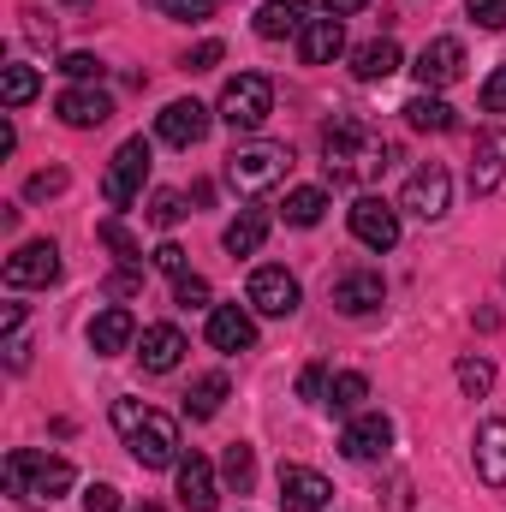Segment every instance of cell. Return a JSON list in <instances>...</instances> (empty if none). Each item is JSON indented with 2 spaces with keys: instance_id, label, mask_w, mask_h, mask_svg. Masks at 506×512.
Instances as JSON below:
<instances>
[{
  "instance_id": "1",
  "label": "cell",
  "mask_w": 506,
  "mask_h": 512,
  "mask_svg": "<svg viewBox=\"0 0 506 512\" xmlns=\"http://www.w3.org/2000/svg\"><path fill=\"white\" fill-rule=\"evenodd\" d=\"M114 429H120V441L131 447V459H137L143 471H167V465L185 459L179 423H173L167 411L143 405V399H114Z\"/></svg>"
},
{
  "instance_id": "2",
  "label": "cell",
  "mask_w": 506,
  "mask_h": 512,
  "mask_svg": "<svg viewBox=\"0 0 506 512\" xmlns=\"http://www.w3.org/2000/svg\"><path fill=\"white\" fill-rule=\"evenodd\" d=\"M387 155H393V149H387L381 131L364 126V120H334V126L322 131V167H328L334 185H370V179H381Z\"/></svg>"
},
{
  "instance_id": "3",
  "label": "cell",
  "mask_w": 506,
  "mask_h": 512,
  "mask_svg": "<svg viewBox=\"0 0 506 512\" xmlns=\"http://www.w3.org/2000/svg\"><path fill=\"white\" fill-rule=\"evenodd\" d=\"M286 173H292V149H286V143H239V149L227 155V185L245 191V197L274 191Z\"/></svg>"
},
{
  "instance_id": "4",
  "label": "cell",
  "mask_w": 506,
  "mask_h": 512,
  "mask_svg": "<svg viewBox=\"0 0 506 512\" xmlns=\"http://www.w3.org/2000/svg\"><path fill=\"white\" fill-rule=\"evenodd\" d=\"M215 114H221L233 131H262V120L274 114V84H268L262 72H239V78H227Z\"/></svg>"
},
{
  "instance_id": "5",
  "label": "cell",
  "mask_w": 506,
  "mask_h": 512,
  "mask_svg": "<svg viewBox=\"0 0 506 512\" xmlns=\"http://www.w3.org/2000/svg\"><path fill=\"white\" fill-rule=\"evenodd\" d=\"M143 179H149V143H143V137H126V143L114 149L108 173H102V197H108V209L137 203V197H143Z\"/></svg>"
},
{
  "instance_id": "6",
  "label": "cell",
  "mask_w": 506,
  "mask_h": 512,
  "mask_svg": "<svg viewBox=\"0 0 506 512\" xmlns=\"http://www.w3.org/2000/svg\"><path fill=\"white\" fill-rule=\"evenodd\" d=\"M399 209L417 215V221H441V215L453 209V179H447V167H441V161L411 167V179H405V191H399Z\"/></svg>"
},
{
  "instance_id": "7",
  "label": "cell",
  "mask_w": 506,
  "mask_h": 512,
  "mask_svg": "<svg viewBox=\"0 0 506 512\" xmlns=\"http://www.w3.org/2000/svg\"><path fill=\"white\" fill-rule=\"evenodd\" d=\"M298 274H286L280 262H262L251 274V286H245V304H251L256 316H292L298 310Z\"/></svg>"
},
{
  "instance_id": "8",
  "label": "cell",
  "mask_w": 506,
  "mask_h": 512,
  "mask_svg": "<svg viewBox=\"0 0 506 512\" xmlns=\"http://www.w3.org/2000/svg\"><path fill=\"white\" fill-rule=\"evenodd\" d=\"M411 78H417L423 90H447V84H459V78H465V42H459V36H435V42H423Z\"/></svg>"
},
{
  "instance_id": "9",
  "label": "cell",
  "mask_w": 506,
  "mask_h": 512,
  "mask_svg": "<svg viewBox=\"0 0 506 512\" xmlns=\"http://www.w3.org/2000/svg\"><path fill=\"white\" fill-rule=\"evenodd\" d=\"M346 221H352V239L370 245V251H393V245H399V209L381 203V197H358V203L346 209Z\"/></svg>"
},
{
  "instance_id": "10",
  "label": "cell",
  "mask_w": 506,
  "mask_h": 512,
  "mask_svg": "<svg viewBox=\"0 0 506 512\" xmlns=\"http://www.w3.org/2000/svg\"><path fill=\"white\" fill-rule=\"evenodd\" d=\"M54 114H60V126H72V131H96L114 120V96L96 90V84H72V90L54 96Z\"/></svg>"
},
{
  "instance_id": "11",
  "label": "cell",
  "mask_w": 506,
  "mask_h": 512,
  "mask_svg": "<svg viewBox=\"0 0 506 512\" xmlns=\"http://www.w3.org/2000/svg\"><path fill=\"white\" fill-rule=\"evenodd\" d=\"M6 286H48V280H60V245L54 239H30V245H18V251L6 256Z\"/></svg>"
},
{
  "instance_id": "12",
  "label": "cell",
  "mask_w": 506,
  "mask_h": 512,
  "mask_svg": "<svg viewBox=\"0 0 506 512\" xmlns=\"http://www.w3.org/2000/svg\"><path fill=\"white\" fill-rule=\"evenodd\" d=\"M209 108L203 102H167L161 114H155V137L161 143H173V149H197L203 137H209Z\"/></svg>"
},
{
  "instance_id": "13",
  "label": "cell",
  "mask_w": 506,
  "mask_h": 512,
  "mask_svg": "<svg viewBox=\"0 0 506 512\" xmlns=\"http://www.w3.org/2000/svg\"><path fill=\"white\" fill-rule=\"evenodd\" d=\"M381 298H387V280L376 268H352V274L334 280V310L340 316H370V310H381Z\"/></svg>"
},
{
  "instance_id": "14",
  "label": "cell",
  "mask_w": 506,
  "mask_h": 512,
  "mask_svg": "<svg viewBox=\"0 0 506 512\" xmlns=\"http://www.w3.org/2000/svg\"><path fill=\"white\" fill-rule=\"evenodd\" d=\"M328 477L310 471V465H280V507L286 512H322L328 507Z\"/></svg>"
},
{
  "instance_id": "15",
  "label": "cell",
  "mask_w": 506,
  "mask_h": 512,
  "mask_svg": "<svg viewBox=\"0 0 506 512\" xmlns=\"http://www.w3.org/2000/svg\"><path fill=\"white\" fill-rule=\"evenodd\" d=\"M387 447H393V423L381 411H358L346 423V435H340V453L346 459H387Z\"/></svg>"
},
{
  "instance_id": "16",
  "label": "cell",
  "mask_w": 506,
  "mask_h": 512,
  "mask_svg": "<svg viewBox=\"0 0 506 512\" xmlns=\"http://www.w3.org/2000/svg\"><path fill=\"white\" fill-rule=\"evenodd\" d=\"M179 507H185V512H215V507H221L215 465H209L203 453H185V459H179Z\"/></svg>"
},
{
  "instance_id": "17",
  "label": "cell",
  "mask_w": 506,
  "mask_h": 512,
  "mask_svg": "<svg viewBox=\"0 0 506 512\" xmlns=\"http://www.w3.org/2000/svg\"><path fill=\"white\" fill-rule=\"evenodd\" d=\"M209 346L215 352H251L256 346V322L245 304H215L209 310Z\"/></svg>"
},
{
  "instance_id": "18",
  "label": "cell",
  "mask_w": 506,
  "mask_h": 512,
  "mask_svg": "<svg viewBox=\"0 0 506 512\" xmlns=\"http://www.w3.org/2000/svg\"><path fill=\"white\" fill-rule=\"evenodd\" d=\"M506 179V126L477 131V155H471V191L489 197L495 185Z\"/></svg>"
},
{
  "instance_id": "19",
  "label": "cell",
  "mask_w": 506,
  "mask_h": 512,
  "mask_svg": "<svg viewBox=\"0 0 506 512\" xmlns=\"http://www.w3.org/2000/svg\"><path fill=\"white\" fill-rule=\"evenodd\" d=\"M191 346H185V334L173 328V322H155V328H143V340H137V358H143V370L149 376H167V370H179V358H185Z\"/></svg>"
},
{
  "instance_id": "20",
  "label": "cell",
  "mask_w": 506,
  "mask_h": 512,
  "mask_svg": "<svg viewBox=\"0 0 506 512\" xmlns=\"http://www.w3.org/2000/svg\"><path fill=\"white\" fill-rule=\"evenodd\" d=\"M304 24H310V0H262V12H256V36L262 42L304 36Z\"/></svg>"
},
{
  "instance_id": "21",
  "label": "cell",
  "mask_w": 506,
  "mask_h": 512,
  "mask_svg": "<svg viewBox=\"0 0 506 512\" xmlns=\"http://www.w3.org/2000/svg\"><path fill=\"white\" fill-rule=\"evenodd\" d=\"M340 48H346V24H340L334 12H328V18H310L304 36H298V60H304V66H328Z\"/></svg>"
},
{
  "instance_id": "22",
  "label": "cell",
  "mask_w": 506,
  "mask_h": 512,
  "mask_svg": "<svg viewBox=\"0 0 506 512\" xmlns=\"http://www.w3.org/2000/svg\"><path fill=\"white\" fill-rule=\"evenodd\" d=\"M131 340H137V316H131L126 304H108L96 322H90V346L102 352V358H114V352H126Z\"/></svg>"
},
{
  "instance_id": "23",
  "label": "cell",
  "mask_w": 506,
  "mask_h": 512,
  "mask_svg": "<svg viewBox=\"0 0 506 512\" xmlns=\"http://www.w3.org/2000/svg\"><path fill=\"white\" fill-rule=\"evenodd\" d=\"M477 477L489 489H506V417H489L477 429Z\"/></svg>"
},
{
  "instance_id": "24",
  "label": "cell",
  "mask_w": 506,
  "mask_h": 512,
  "mask_svg": "<svg viewBox=\"0 0 506 512\" xmlns=\"http://www.w3.org/2000/svg\"><path fill=\"white\" fill-rule=\"evenodd\" d=\"M399 66H405V54H399V42H393V36H376V42L352 48V72H358L364 84H381V78H393Z\"/></svg>"
},
{
  "instance_id": "25",
  "label": "cell",
  "mask_w": 506,
  "mask_h": 512,
  "mask_svg": "<svg viewBox=\"0 0 506 512\" xmlns=\"http://www.w3.org/2000/svg\"><path fill=\"white\" fill-rule=\"evenodd\" d=\"M262 239H268V209H239V221L221 233V245H227L233 256H256Z\"/></svg>"
},
{
  "instance_id": "26",
  "label": "cell",
  "mask_w": 506,
  "mask_h": 512,
  "mask_svg": "<svg viewBox=\"0 0 506 512\" xmlns=\"http://www.w3.org/2000/svg\"><path fill=\"white\" fill-rule=\"evenodd\" d=\"M399 114H405V126L411 131H453V108H447L435 90H417Z\"/></svg>"
},
{
  "instance_id": "27",
  "label": "cell",
  "mask_w": 506,
  "mask_h": 512,
  "mask_svg": "<svg viewBox=\"0 0 506 512\" xmlns=\"http://www.w3.org/2000/svg\"><path fill=\"white\" fill-rule=\"evenodd\" d=\"M280 215H286V227H316V221L328 215V191H316V185H298V191H286Z\"/></svg>"
},
{
  "instance_id": "28",
  "label": "cell",
  "mask_w": 506,
  "mask_h": 512,
  "mask_svg": "<svg viewBox=\"0 0 506 512\" xmlns=\"http://www.w3.org/2000/svg\"><path fill=\"white\" fill-rule=\"evenodd\" d=\"M72 483H78V471H72L66 459L36 453V477H30V495H36V501H54V495H66Z\"/></svg>"
},
{
  "instance_id": "29",
  "label": "cell",
  "mask_w": 506,
  "mask_h": 512,
  "mask_svg": "<svg viewBox=\"0 0 506 512\" xmlns=\"http://www.w3.org/2000/svg\"><path fill=\"white\" fill-rule=\"evenodd\" d=\"M36 90H42V78H36V66H24V60H12V66L0 72V102H6V108H24V102H36Z\"/></svg>"
},
{
  "instance_id": "30",
  "label": "cell",
  "mask_w": 506,
  "mask_h": 512,
  "mask_svg": "<svg viewBox=\"0 0 506 512\" xmlns=\"http://www.w3.org/2000/svg\"><path fill=\"white\" fill-rule=\"evenodd\" d=\"M221 405H227V376H221V370H215V376H197L191 393H185V411H191V417H215Z\"/></svg>"
},
{
  "instance_id": "31",
  "label": "cell",
  "mask_w": 506,
  "mask_h": 512,
  "mask_svg": "<svg viewBox=\"0 0 506 512\" xmlns=\"http://www.w3.org/2000/svg\"><path fill=\"white\" fill-rule=\"evenodd\" d=\"M96 233H102V245H108V251L120 256V262H126V268H137V262H143V239H137V233H131L126 221H120V215H108V221H102V227H96Z\"/></svg>"
},
{
  "instance_id": "32",
  "label": "cell",
  "mask_w": 506,
  "mask_h": 512,
  "mask_svg": "<svg viewBox=\"0 0 506 512\" xmlns=\"http://www.w3.org/2000/svg\"><path fill=\"white\" fill-rule=\"evenodd\" d=\"M364 399H370V382H364L358 370H340L334 387H328V405H334V411H346V417H358V411H364Z\"/></svg>"
},
{
  "instance_id": "33",
  "label": "cell",
  "mask_w": 506,
  "mask_h": 512,
  "mask_svg": "<svg viewBox=\"0 0 506 512\" xmlns=\"http://www.w3.org/2000/svg\"><path fill=\"white\" fill-rule=\"evenodd\" d=\"M221 477H227V489H239V495L256 483V453L245 447V441H233V447H227V459H221Z\"/></svg>"
},
{
  "instance_id": "34",
  "label": "cell",
  "mask_w": 506,
  "mask_h": 512,
  "mask_svg": "<svg viewBox=\"0 0 506 512\" xmlns=\"http://www.w3.org/2000/svg\"><path fill=\"white\" fill-rule=\"evenodd\" d=\"M173 304H179V310H215V304H209V280H203V274H179V280H173Z\"/></svg>"
},
{
  "instance_id": "35",
  "label": "cell",
  "mask_w": 506,
  "mask_h": 512,
  "mask_svg": "<svg viewBox=\"0 0 506 512\" xmlns=\"http://www.w3.org/2000/svg\"><path fill=\"white\" fill-rule=\"evenodd\" d=\"M149 6H161V12L179 18V24H203V18H215L221 0H149Z\"/></svg>"
},
{
  "instance_id": "36",
  "label": "cell",
  "mask_w": 506,
  "mask_h": 512,
  "mask_svg": "<svg viewBox=\"0 0 506 512\" xmlns=\"http://www.w3.org/2000/svg\"><path fill=\"white\" fill-rule=\"evenodd\" d=\"M149 221H155V227H179V221H185V197H179V191H155V197H149Z\"/></svg>"
},
{
  "instance_id": "37",
  "label": "cell",
  "mask_w": 506,
  "mask_h": 512,
  "mask_svg": "<svg viewBox=\"0 0 506 512\" xmlns=\"http://www.w3.org/2000/svg\"><path fill=\"white\" fill-rule=\"evenodd\" d=\"M30 477H36V453H12L6 459V495H30Z\"/></svg>"
},
{
  "instance_id": "38",
  "label": "cell",
  "mask_w": 506,
  "mask_h": 512,
  "mask_svg": "<svg viewBox=\"0 0 506 512\" xmlns=\"http://www.w3.org/2000/svg\"><path fill=\"white\" fill-rule=\"evenodd\" d=\"M459 387L465 393H489L495 387V364L489 358H459Z\"/></svg>"
},
{
  "instance_id": "39",
  "label": "cell",
  "mask_w": 506,
  "mask_h": 512,
  "mask_svg": "<svg viewBox=\"0 0 506 512\" xmlns=\"http://www.w3.org/2000/svg\"><path fill=\"white\" fill-rule=\"evenodd\" d=\"M72 179H66V167H48V173H30V185H24V197L30 203H42V197H60Z\"/></svg>"
},
{
  "instance_id": "40",
  "label": "cell",
  "mask_w": 506,
  "mask_h": 512,
  "mask_svg": "<svg viewBox=\"0 0 506 512\" xmlns=\"http://www.w3.org/2000/svg\"><path fill=\"white\" fill-rule=\"evenodd\" d=\"M328 387H334V376H328L322 364H310V370L298 376V399H310V405H328Z\"/></svg>"
},
{
  "instance_id": "41",
  "label": "cell",
  "mask_w": 506,
  "mask_h": 512,
  "mask_svg": "<svg viewBox=\"0 0 506 512\" xmlns=\"http://www.w3.org/2000/svg\"><path fill=\"white\" fill-rule=\"evenodd\" d=\"M60 72H66L72 84H96V78H102V60H96V54H66Z\"/></svg>"
},
{
  "instance_id": "42",
  "label": "cell",
  "mask_w": 506,
  "mask_h": 512,
  "mask_svg": "<svg viewBox=\"0 0 506 512\" xmlns=\"http://www.w3.org/2000/svg\"><path fill=\"white\" fill-rule=\"evenodd\" d=\"M465 12H471L483 30H506V0H465Z\"/></svg>"
},
{
  "instance_id": "43",
  "label": "cell",
  "mask_w": 506,
  "mask_h": 512,
  "mask_svg": "<svg viewBox=\"0 0 506 512\" xmlns=\"http://www.w3.org/2000/svg\"><path fill=\"white\" fill-rule=\"evenodd\" d=\"M84 512H120V489L114 483H90L84 489Z\"/></svg>"
},
{
  "instance_id": "44",
  "label": "cell",
  "mask_w": 506,
  "mask_h": 512,
  "mask_svg": "<svg viewBox=\"0 0 506 512\" xmlns=\"http://www.w3.org/2000/svg\"><path fill=\"white\" fill-rule=\"evenodd\" d=\"M221 54H227L221 42H197V48L185 54V72H209V66H221Z\"/></svg>"
},
{
  "instance_id": "45",
  "label": "cell",
  "mask_w": 506,
  "mask_h": 512,
  "mask_svg": "<svg viewBox=\"0 0 506 512\" xmlns=\"http://www.w3.org/2000/svg\"><path fill=\"white\" fill-rule=\"evenodd\" d=\"M483 114H506V66L483 84Z\"/></svg>"
},
{
  "instance_id": "46",
  "label": "cell",
  "mask_w": 506,
  "mask_h": 512,
  "mask_svg": "<svg viewBox=\"0 0 506 512\" xmlns=\"http://www.w3.org/2000/svg\"><path fill=\"white\" fill-rule=\"evenodd\" d=\"M155 268H161V274H173V280H179V274H185V251H179V245H173V239H167V245H155Z\"/></svg>"
},
{
  "instance_id": "47",
  "label": "cell",
  "mask_w": 506,
  "mask_h": 512,
  "mask_svg": "<svg viewBox=\"0 0 506 512\" xmlns=\"http://www.w3.org/2000/svg\"><path fill=\"white\" fill-rule=\"evenodd\" d=\"M6 364H12V370L30 364V340H24V334H6Z\"/></svg>"
},
{
  "instance_id": "48",
  "label": "cell",
  "mask_w": 506,
  "mask_h": 512,
  "mask_svg": "<svg viewBox=\"0 0 506 512\" xmlns=\"http://www.w3.org/2000/svg\"><path fill=\"white\" fill-rule=\"evenodd\" d=\"M137 286H143V280H137V274H131V268H120V274H114V280H108V298H131V292H137Z\"/></svg>"
},
{
  "instance_id": "49",
  "label": "cell",
  "mask_w": 506,
  "mask_h": 512,
  "mask_svg": "<svg viewBox=\"0 0 506 512\" xmlns=\"http://www.w3.org/2000/svg\"><path fill=\"white\" fill-rule=\"evenodd\" d=\"M18 328H24V304H6L0 310V334H18Z\"/></svg>"
},
{
  "instance_id": "50",
  "label": "cell",
  "mask_w": 506,
  "mask_h": 512,
  "mask_svg": "<svg viewBox=\"0 0 506 512\" xmlns=\"http://www.w3.org/2000/svg\"><path fill=\"white\" fill-rule=\"evenodd\" d=\"M24 18H30V24H24V30H30V36H36V42H54V24H42V12H24Z\"/></svg>"
},
{
  "instance_id": "51",
  "label": "cell",
  "mask_w": 506,
  "mask_h": 512,
  "mask_svg": "<svg viewBox=\"0 0 506 512\" xmlns=\"http://www.w3.org/2000/svg\"><path fill=\"white\" fill-rule=\"evenodd\" d=\"M322 6H328V12H334V18H346V12H364V6H370V0H322Z\"/></svg>"
},
{
  "instance_id": "52",
  "label": "cell",
  "mask_w": 506,
  "mask_h": 512,
  "mask_svg": "<svg viewBox=\"0 0 506 512\" xmlns=\"http://www.w3.org/2000/svg\"><path fill=\"white\" fill-rule=\"evenodd\" d=\"M131 512H161V507H131Z\"/></svg>"
},
{
  "instance_id": "53",
  "label": "cell",
  "mask_w": 506,
  "mask_h": 512,
  "mask_svg": "<svg viewBox=\"0 0 506 512\" xmlns=\"http://www.w3.org/2000/svg\"><path fill=\"white\" fill-rule=\"evenodd\" d=\"M66 6H84V0H66Z\"/></svg>"
}]
</instances>
